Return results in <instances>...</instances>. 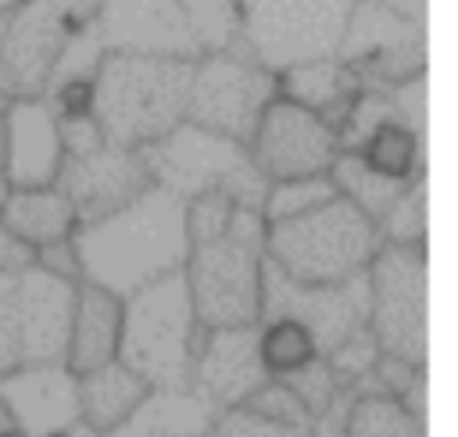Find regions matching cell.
Listing matches in <instances>:
<instances>
[{"instance_id":"obj_1","label":"cell","mask_w":458,"mask_h":437,"mask_svg":"<svg viewBox=\"0 0 458 437\" xmlns=\"http://www.w3.org/2000/svg\"><path fill=\"white\" fill-rule=\"evenodd\" d=\"M72 247L79 279L129 297L132 290L182 269L190 254L186 201L150 183L107 215L75 226Z\"/></svg>"},{"instance_id":"obj_2","label":"cell","mask_w":458,"mask_h":437,"mask_svg":"<svg viewBox=\"0 0 458 437\" xmlns=\"http://www.w3.org/2000/svg\"><path fill=\"white\" fill-rule=\"evenodd\" d=\"M190 57L107 50L89 79V115L107 143L143 147L186 118Z\"/></svg>"},{"instance_id":"obj_3","label":"cell","mask_w":458,"mask_h":437,"mask_svg":"<svg viewBox=\"0 0 458 437\" xmlns=\"http://www.w3.org/2000/svg\"><path fill=\"white\" fill-rule=\"evenodd\" d=\"M204 333L208 330L197 322L190 287L179 269L122 297L114 358L140 373L147 387H190L193 355Z\"/></svg>"},{"instance_id":"obj_4","label":"cell","mask_w":458,"mask_h":437,"mask_svg":"<svg viewBox=\"0 0 458 437\" xmlns=\"http://www.w3.org/2000/svg\"><path fill=\"white\" fill-rule=\"evenodd\" d=\"M261 261H265V218L258 208L236 204L222 236L190 244L182 276L197 322L204 330L250 326L261 312Z\"/></svg>"},{"instance_id":"obj_5","label":"cell","mask_w":458,"mask_h":437,"mask_svg":"<svg viewBox=\"0 0 458 437\" xmlns=\"http://www.w3.org/2000/svg\"><path fill=\"white\" fill-rule=\"evenodd\" d=\"M379 244L376 222L340 193L297 218L265 226V258L301 283H340L358 276Z\"/></svg>"},{"instance_id":"obj_6","label":"cell","mask_w":458,"mask_h":437,"mask_svg":"<svg viewBox=\"0 0 458 437\" xmlns=\"http://www.w3.org/2000/svg\"><path fill=\"white\" fill-rule=\"evenodd\" d=\"M147 176L154 186L190 201L197 193H225L229 201L243 208L261 211V197L268 190V179L258 172L247 143L211 133L193 122H179L165 136L136 147Z\"/></svg>"},{"instance_id":"obj_7","label":"cell","mask_w":458,"mask_h":437,"mask_svg":"<svg viewBox=\"0 0 458 437\" xmlns=\"http://www.w3.org/2000/svg\"><path fill=\"white\" fill-rule=\"evenodd\" d=\"M100 0H18L0 11V93L43 97L61 54L93 25Z\"/></svg>"},{"instance_id":"obj_8","label":"cell","mask_w":458,"mask_h":437,"mask_svg":"<svg viewBox=\"0 0 458 437\" xmlns=\"http://www.w3.org/2000/svg\"><path fill=\"white\" fill-rule=\"evenodd\" d=\"M236 43L265 68L333 57L354 0H233Z\"/></svg>"},{"instance_id":"obj_9","label":"cell","mask_w":458,"mask_h":437,"mask_svg":"<svg viewBox=\"0 0 458 437\" xmlns=\"http://www.w3.org/2000/svg\"><path fill=\"white\" fill-rule=\"evenodd\" d=\"M365 283L369 333L379 355L426 365V244H379Z\"/></svg>"},{"instance_id":"obj_10","label":"cell","mask_w":458,"mask_h":437,"mask_svg":"<svg viewBox=\"0 0 458 437\" xmlns=\"http://www.w3.org/2000/svg\"><path fill=\"white\" fill-rule=\"evenodd\" d=\"M276 93H279L276 72L265 68L258 57H250L240 43L204 50L193 57L186 122L247 143L261 111Z\"/></svg>"},{"instance_id":"obj_11","label":"cell","mask_w":458,"mask_h":437,"mask_svg":"<svg viewBox=\"0 0 458 437\" xmlns=\"http://www.w3.org/2000/svg\"><path fill=\"white\" fill-rule=\"evenodd\" d=\"M297 319L315 351L326 358L347 337L369 326V283L365 272L347 276L340 283H301L290 279L276 261H261V312L258 319Z\"/></svg>"},{"instance_id":"obj_12","label":"cell","mask_w":458,"mask_h":437,"mask_svg":"<svg viewBox=\"0 0 458 437\" xmlns=\"http://www.w3.org/2000/svg\"><path fill=\"white\" fill-rule=\"evenodd\" d=\"M336 57L351 68L358 86H390L426 72L422 18L397 14L372 0H354Z\"/></svg>"},{"instance_id":"obj_13","label":"cell","mask_w":458,"mask_h":437,"mask_svg":"<svg viewBox=\"0 0 458 437\" xmlns=\"http://www.w3.org/2000/svg\"><path fill=\"white\" fill-rule=\"evenodd\" d=\"M247 150L268 183L293 176H326L333 158L340 154V136L318 111L276 93L261 111Z\"/></svg>"},{"instance_id":"obj_14","label":"cell","mask_w":458,"mask_h":437,"mask_svg":"<svg viewBox=\"0 0 458 437\" xmlns=\"http://www.w3.org/2000/svg\"><path fill=\"white\" fill-rule=\"evenodd\" d=\"M93 36L104 54L122 50L190 61L200 54V39L179 0H100L93 14Z\"/></svg>"},{"instance_id":"obj_15","label":"cell","mask_w":458,"mask_h":437,"mask_svg":"<svg viewBox=\"0 0 458 437\" xmlns=\"http://www.w3.org/2000/svg\"><path fill=\"white\" fill-rule=\"evenodd\" d=\"M64 197L75 204L79 226L107 215L111 208L125 204L140 190L150 186L147 165L136 147H118V143H97L79 154H64L57 179H54Z\"/></svg>"},{"instance_id":"obj_16","label":"cell","mask_w":458,"mask_h":437,"mask_svg":"<svg viewBox=\"0 0 458 437\" xmlns=\"http://www.w3.org/2000/svg\"><path fill=\"white\" fill-rule=\"evenodd\" d=\"M0 408L25 437H61L79 419V373L68 362H21L0 373Z\"/></svg>"},{"instance_id":"obj_17","label":"cell","mask_w":458,"mask_h":437,"mask_svg":"<svg viewBox=\"0 0 458 437\" xmlns=\"http://www.w3.org/2000/svg\"><path fill=\"white\" fill-rule=\"evenodd\" d=\"M268 376L258 355V322L250 326H218L208 330L197 355H193V376L190 387L200 390L218 408L243 405Z\"/></svg>"},{"instance_id":"obj_18","label":"cell","mask_w":458,"mask_h":437,"mask_svg":"<svg viewBox=\"0 0 458 437\" xmlns=\"http://www.w3.org/2000/svg\"><path fill=\"white\" fill-rule=\"evenodd\" d=\"M4 172L7 186H47L61 168L57 111L47 97H11L4 104Z\"/></svg>"},{"instance_id":"obj_19","label":"cell","mask_w":458,"mask_h":437,"mask_svg":"<svg viewBox=\"0 0 458 437\" xmlns=\"http://www.w3.org/2000/svg\"><path fill=\"white\" fill-rule=\"evenodd\" d=\"M75 287V279H64L43 265H29L18 272L21 362H64Z\"/></svg>"},{"instance_id":"obj_20","label":"cell","mask_w":458,"mask_h":437,"mask_svg":"<svg viewBox=\"0 0 458 437\" xmlns=\"http://www.w3.org/2000/svg\"><path fill=\"white\" fill-rule=\"evenodd\" d=\"M218 412L222 408L193 387H150L140 405L100 437H204Z\"/></svg>"},{"instance_id":"obj_21","label":"cell","mask_w":458,"mask_h":437,"mask_svg":"<svg viewBox=\"0 0 458 437\" xmlns=\"http://www.w3.org/2000/svg\"><path fill=\"white\" fill-rule=\"evenodd\" d=\"M118 330H122V297L79 279L75 287V312L68 330V351L64 362L72 373H86L118 351Z\"/></svg>"},{"instance_id":"obj_22","label":"cell","mask_w":458,"mask_h":437,"mask_svg":"<svg viewBox=\"0 0 458 437\" xmlns=\"http://www.w3.org/2000/svg\"><path fill=\"white\" fill-rule=\"evenodd\" d=\"M0 222L11 226L32 247H47L68 240L79 226L75 204L64 197L57 183L47 186H11L0 201Z\"/></svg>"},{"instance_id":"obj_23","label":"cell","mask_w":458,"mask_h":437,"mask_svg":"<svg viewBox=\"0 0 458 437\" xmlns=\"http://www.w3.org/2000/svg\"><path fill=\"white\" fill-rule=\"evenodd\" d=\"M279 82V97L297 100L311 111H318L333 129L344 122L354 93L361 90L358 79L351 75V68L333 54V57H315V61H301L290 64L283 72H276Z\"/></svg>"},{"instance_id":"obj_24","label":"cell","mask_w":458,"mask_h":437,"mask_svg":"<svg viewBox=\"0 0 458 437\" xmlns=\"http://www.w3.org/2000/svg\"><path fill=\"white\" fill-rule=\"evenodd\" d=\"M147 390L150 387L140 373H132L122 358H107L79 373V419L104 433L114 423H122Z\"/></svg>"},{"instance_id":"obj_25","label":"cell","mask_w":458,"mask_h":437,"mask_svg":"<svg viewBox=\"0 0 458 437\" xmlns=\"http://www.w3.org/2000/svg\"><path fill=\"white\" fill-rule=\"evenodd\" d=\"M329 183L340 197H347L358 211H365L372 222L394 204V197L411 183V179H390L383 172H376L358 150H340L329 165Z\"/></svg>"},{"instance_id":"obj_26","label":"cell","mask_w":458,"mask_h":437,"mask_svg":"<svg viewBox=\"0 0 458 437\" xmlns=\"http://www.w3.org/2000/svg\"><path fill=\"white\" fill-rule=\"evenodd\" d=\"M376 172L390 179H415L422 176V133L401 122L376 125L358 147H354Z\"/></svg>"},{"instance_id":"obj_27","label":"cell","mask_w":458,"mask_h":437,"mask_svg":"<svg viewBox=\"0 0 458 437\" xmlns=\"http://www.w3.org/2000/svg\"><path fill=\"white\" fill-rule=\"evenodd\" d=\"M347 437H426L422 419L411 416L394 394H358L347 412Z\"/></svg>"},{"instance_id":"obj_28","label":"cell","mask_w":458,"mask_h":437,"mask_svg":"<svg viewBox=\"0 0 458 437\" xmlns=\"http://www.w3.org/2000/svg\"><path fill=\"white\" fill-rule=\"evenodd\" d=\"M258 355L268 376H286L304 362H311L318 351L311 333L297 319L276 315V319H258Z\"/></svg>"},{"instance_id":"obj_29","label":"cell","mask_w":458,"mask_h":437,"mask_svg":"<svg viewBox=\"0 0 458 437\" xmlns=\"http://www.w3.org/2000/svg\"><path fill=\"white\" fill-rule=\"evenodd\" d=\"M336 190L329 183V176H293V179H272L265 197H261V218L268 222H283V218H297L311 208H318L322 201H329Z\"/></svg>"},{"instance_id":"obj_30","label":"cell","mask_w":458,"mask_h":437,"mask_svg":"<svg viewBox=\"0 0 458 437\" xmlns=\"http://www.w3.org/2000/svg\"><path fill=\"white\" fill-rule=\"evenodd\" d=\"M376 233L383 244H426V183L415 176L394 204L376 218Z\"/></svg>"},{"instance_id":"obj_31","label":"cell","mask_w":458,"mask_h":437,"mask_svg":"<svg viewBox=\"0 0 458 437\" xmlns=\"http://www.w3.org/2000/svg\"><path fill=\"white\" fill-rule=\"evenodd\" d=\"M197 39H200V54L204 50H218L236 43V7L233 0H179Z\"/></svg>"},{"instance_id":"obj_32","label":"cell","mask_w":458,"mask_h":437,"mask_svg":"<svg viewBox=\"0 0 458 437\" xmlns=\"http://www.w3.org/2000/svg\"><path fill=\"white\" fill-rule=\"evenodd\" d=\"M233 211H236V201H229L225 193H197L186 201V236L190 244H204V240H215L229 229L233 222Z\"/></svg>"},{"instance_id":"obj_33","label":"cell","mask_w":458,"mask_h":437,"mask_svg":"<svg viewBox=\"0 0 458 437\" xmlns=\"http://www.w3.org/2000/svg\"><path fill=\"white\" fill-rule=\"evenodd\" d=\"M204 437H308V426H286V423H272L258 412H250L247 405H233L222 408L215 426Z\"/></svg>"},{"instance_id":"obj_34","label":"cell","mask_w":458,"mask_h":437,"mask_svg":"<svg viewBox=\"0 0 458 437\" xmlns=\"http://www.w3.org/2000/svg\"><path fill=\"white\" fill-rule=\"evenodd\" d=\"M250 412L272 419V423H286V426H308L311 423V412L304 408V401L283 383V380H265L247 401H243Z\"/></svg>"},{"instance_id":"obj_35","label":"cell","mask_w":458,"mask_h":437,"mask_svg":"<svg viewBox=\"0 0 458 437\" xmlns=\"http://www.w3.org/2000/svg\"><path fill=\"white\" fill-rule=\"evenodd\" d=\"M276 380H283V383L304 401V408H308L311 416H318V412L329 405V398L340 390V383H336V376L329 373V365H326L322 355H315V358L304 362L301 369H293V373H286V376H276Z\"/></svg>"},{"instance_id":"obj_36","label":"cell","mask_w":458,"mask_h":437,"mask_svg":"<svg viewBox=\"0 0 458 437\" xmlns=\"http://www.w3.org/2000/svg\"><path fill=\"white\" fill-rule=\"evenodd\" d=\"M21 365V312H18V272H0V373Z\"/></svg>"},{"instance_id":"obj_37","label":"cell","mask_w":458,"mask_h":437,"mask_svg":"<svg viewBox=\"0 0 458 437\" xmlns=\"http://www.w3.org/2000/svg\"><path fill=\"white\" fill-rule=\"evenodd\" d=\"M376 358H379V347H376V340H372V333H369V326H365V330H358L354 337H347L340 347H333V351L326 355V365H329V373L336 376V383L344 387V383L358 380L361 373H369V369L376 365Z\"/></svg>"},{"instance_id":"obj_38","label":"cell","mask_w":458,"mask_h":437,"mask_svg":"<svg viewBox=\"0 0 458 437\" xmlns=\"http://www.w3.org/2000/svg\"><path fill=\"white\" fill-rule=\"evenodd\" d=\"M29 265H36V247L29 240H21L11 226L0 222V272L14 276V272H21Z\"/></svg>"},{"instance_id":"obj_39","label":"cell","mask_w":458,"mask_h":437,"mask_svg":"<svg viewBox=\"0 0 458 437\" xmlns=\"http://www.w3.org/2000/svg\"><path fill=\"white\" fill-rule=\"evenodd\" d=\"M36 265H43V269H50V272L79 283V261H75L72 236L68 240H57V244H47V247H36Z\"/></svg>"},{"instance_id":"obj_40","label":"cell","mask_w":458,"mask_h":437,"mask_svg":"<svg viewBox=\"0 0 458 437\" xmlns=\"http://www.w3.org/2000/svg\"><path fill=\"white\" fill-rule=\"evenodd\" d=\"M372 4H383L397 14H408V18H422L426 14V0H372Z\"/></svg>"},{"instance_id":"obj_41","label":"cell","mask_w":458,"mask_h":437,"mask_svg":"<svg viewBox=\"0 0 458 437\" xmlns=\"http://www.w3.org/2000/svg\"><path fill=\"white\" fill-rule=\"evenodd\" d=\"M61 437H100V430H93L89 423H82V419H75Z\"/></svg>"},{"instance_id":"obj_42","label":"cell","mask_w":458,"mask_h":437,"mask_svg":"<svg viewBox=\"0 0 458 437\" xmlns=\"http://www.w3.org/2000/svg\"><path fill=\"white\" fill-rule=\"evenodd\" d=\"M0 437H25V433L14 426V419H11L4 408H0Z\"/></svg>"},{"instance_id":"obj_43","label":"cell","mask_w":458,"mask_h":437,"mask_svg":"<svg viewBox=\"0 0 458 437\" xmlns=\"http://www.w3.org/2000/svg\"><path fill=\"white\" fill-rule=\"evenodd\" d=\"M0 115H4V107H0ZM7 190L11 186H7V172H4V118H0V201H4Z\"/></svg>"},{"instance_id":"obj_44","label":"cell","mask_w":458,"mask_h":437,"mask_svg":"<svg viewBox=\"0 0 458 437\" xmlns=\"http://www.w3.org/2000/svg\"><path fill=\"white\" fill-rule=\"evenodd\" d=\"M11 4H18V0H0V11H4V7H11Z\"/></svg>"}]
</instances>
